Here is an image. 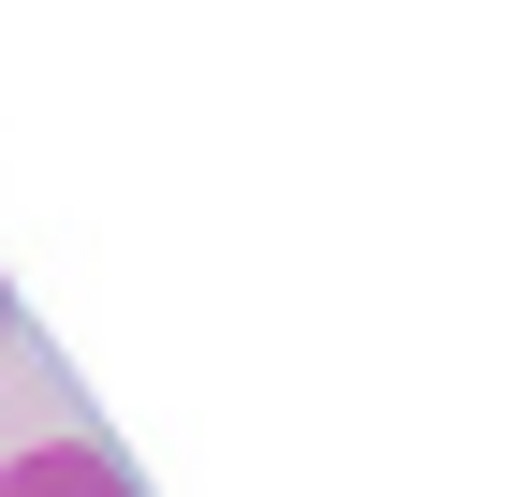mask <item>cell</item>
Segmentation results:
<instances>
[{
	"mask_svg": "<svg viewBox=\"0 0 512 497\" xmlns=\"http://www.w3.org/2000/svg\"><path fill=\"white\" fill-rule=\"evenodd\" d=\"M0 497H147V483H132L103 439H44V454H15V468H0Z\"/></svg>",
	"mask_w": 512,
	"mask_h": 497,
	"instance_id": "obj_1",
	"label": "cell"
},
{
	"mask_svg": "<svg viewBox=\"0 0 512 497\" xmlns=\"http://www.w3.org/2000/svg\"><path fill=\"white\" fill-rule=\"evenodd\" d=\"M0 322H15V293H0Z\"/></svg>",
	"mask_w": 512,
	"mask_h": 497,
	"instance_id": "obj_2",
	"label": "cell"
}]
</instances>
